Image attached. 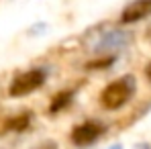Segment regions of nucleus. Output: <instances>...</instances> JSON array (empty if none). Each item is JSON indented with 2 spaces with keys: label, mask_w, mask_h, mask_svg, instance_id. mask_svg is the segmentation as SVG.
<instances>
[{
  "label": "nucleus",
  "mask_w": 151,
  "mask_h": 149,
  "mask_svg": "<svg viewBox=\"0 0 151 149\" xmlns=\"http://www.w3.org/2000/svg\"><path fill=\"white\" fill-rule=\"evenodd\" d=\"M47 82V70L45 68H31L27 72H21L12 78L10 86H8V94L12 98H23L33 94L35 90L43 88Z\"/></svg>",
  "instance_id": "f03ea898"
},
{
  "label": "nucleus",
  "mask_w": 151,
  "mask_h": 149,
  "mask_svg": "<svg viewBox=\"0 0 151 149\" xmlns=\"http://www.w3.org/2000/svg\"><path fill=\"white\" fill-rule=\"evenodd\" d=\"M151 17V0H133L121 12V25H133Z\"/></svg>",
  "instance_id": "39448f33"
},
{
  "label": "nucleus",
  "mask_w": 151,
  "mask_h": 149,
  "mask_svg": "<svg viewBox=\"0 0 151 149\" xmlns=\"http://www.w3.org/2000/svg\"><path fill=\"white\" fill-rule=\"evenodd\" d=\"M127 45H129V35L127 33L116 31V29H108L98 37L94 51L100 53V55H114V51L125 49Z\"/></svg>",
  "instance_id": "20e7f679"
},
{
  "label": "nucleus",
  "mask_w": 151,
  "mask_h": 149,
  "mask_svg": "<svg viewBox=\"0 0 151 149\" xmlns=\"http://www.w3.org/2000/svg\"><path fill=\"white\" fill-rule=\"evenodd\" d=\"M74 96H76V90H61V92H57V94L51 98V104H49V108H47V112H49V114L61 112L63 108H68V106L72 104Z\"/></svg>",
  "instance_id": "0eeeda50"
},
{
  "label": "nucleus",
  "mask_w": 151,
  "mask_h": 149,
  "mask_svg": "<svg viewBox=\"0 0 151 149\" xmlns=\"http://www.w3.org/2000/svg\"><path fill=\"white\" fill-rule=\"evenodd\" d=\"M108 149H123V145H121V143H116V145H110Z\"/></svg>",
  "instance_id": "9b49d317"
},
{
  "label": "nucleus",
  "mask_w": 151,
  "mask_h": 149,
  "mask_svg": "<svg viewBox=\"0 0 151 149\" xmlns=\"http://www.w3.org/2000/svg\"><path fill=\"white\" fill-rule=\"evenodd\" d=\"M137 92V82L133 76H121L108 82L100 92V104L104 110H119L127 106Z\"/></svg>",
  "instance_id": "f257e3e1"
},
{
  "label": "nucleus",
  "mask_w": 151,
  "mask_h": 149,
  "mask_svg": "<svg viewBox=\"0 0 151 149\" xmlns=\"http://www.w3.org/2000/svg\"><path fill=\"white\" fill-rule=\"evenodd\" d=\"M106 127L100 123V121H84V123L76 125L70 133V141L74 143L76 147H90L94 145L102 135H104Z\"/></svg>",
  "instance_id": "7ed1b4c3"
},
{
  "label": "nucleus",
  "mask_w": 151,
  "mask_h": 149,
  "mask_svg": "<svg viewBox=\"0 0 151 149\" xmlns=\"http://www.w3.org/2000/svg\"><path fill=\"white\" fill-rule=\"evenodd\" d=\"M33 149H59V147H57V143H55V141H51V139H47V141H43V143L35 145Z\"/></svg>",
  "instance_id": "6e6552de"
},
{
  "label": "nucleus",
  "mask_w": 151,
  "mask_h": 149,
  "mask_svg": "<svg viewBox=\"0 0 151 149\" xmlns=\"http://www.w3.org/2000/svg\"><path fill=\"white\" fill-rule=\"evenodd\" d=\"M33 121V112L25 110L21 114H14V117H8L4 125H2V133H23L29 129V125Z\"/></svg>",
  "instance_id": "423d86ee"
},
{
  "label": "nucleus",
  "mask_w": 151,
  "mask_h": 149,
  "mask_svg": "<svg viewBox=\"0 0 151 149\" xmlns=\"http://www.w3.org/2000/svg\"><path fill=\"white\" fill-rule=\"evenodd\" d=\"M137 149H151V145H149V143H139Z\"/></svg>",
  "instance_id": "9d476101"
},
{
  "label": "nucleus",
  "mask_w": 151,
  "mask_h": 149,
  "mask_svg": "<svg viewBox=\"0 0 151 149\" xmlns=\"http://www.w3.org/2000/svg\"><path fill=\"white\" fill-rule=\"evenodd\" d=\"M145 76H147V80L151 82V61L147 63V66H145Z\"/></svg>",
  "instance_id": "1a4fd4ad"
}]
</instances>
